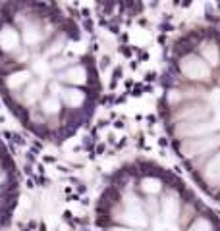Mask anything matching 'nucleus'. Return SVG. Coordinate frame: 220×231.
<instances>
[{
    "label": "nucleus",
    "instance_id": "f257e3e1",
    "mask_svg": "<svg viewBox=\"0 0 220 231\" xmlns=\"http://www.w3.org/2000/svg\"><path fill=\"white\" fill-rule=\"evenodd\" d=\"M102 83L91 39L56 0L0 2V100L50 145L74 139L95 116Z\"/></svg>",
    "mask_w": 220,
    "mask_h": 231
},
{
    "label": "nucleus",
    "instance_id": "f03ea898",
    "mask_svg": "<svg viewBox=\"0 0 220 231\" xmlns=\"http://www.w3.org/2000/svg\"><path fill=\"white\" fill-rule=\"evenodd\" d=\"M203 210L185 185L151 162H130L104 181L95 204L97 231H193Z\"/></svg>",
    "mask_w": 220,
    "mask_h": 231
},
{
    "label": "nucleus",
    "instance_id": "7ed1b4c3",
    "mask_svg": "<svg viewBox=\"0 0 220 231\" xmlns=\"http://www.w3.org/2000/svg\"><path fill=\"white\" fill-rule=\"evenodd\" d=\"M21 195V177L18 162L10 147L0 135V231L6 229L19 204Z\"/></svg>",
    "mask_w": 220,
    "mask_h": 231
},
{
    "label": "nucleus",
    "instance_id": "20e7f679",
    "mask_svg": "<svg viewBox=\"0 0 220 231\" xmlns=\"http://www.w3.org/2000/svg\"><path fill=\"white\" fill-rule=\"evenodd\" d=\"M95 2L106 14H131L141 10L147 0H95Z\"/></svg>",
    "mask_w": 220,
    "mask_h": 231
}]
</instances>
